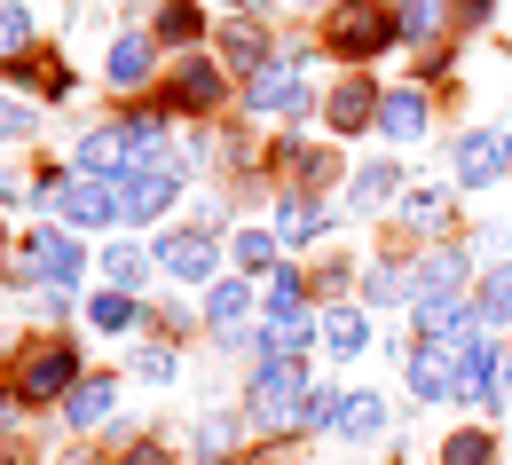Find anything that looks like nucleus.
Here are the masks:
<instances>
[{
	"label": "nucleus",
	"mask_w": 512,
	"mask_h": 465,
	"mask_svg": "<svg viewBox=\"0 0 512 465\" xmlns=\"http://www.w3.org/2000/svg\"><path fill=\"white\" fill-rule=\"evenodd\" d=\"M308 371H300V355H260L253 371V426L260 434H292L300 426V410H308Z\"/></svg>",
	"instance_id": "obj_1"
},
{
	"label": "nucleus",
	"mask_w": 512,
	"mask_h": 465,
	"mask_svg": "<svg viewBox=\"0 0 512 465\" xmlns=\"http://www.w3.org/2000/svg\"><path fill=\"white\" fill-rule=\"evenodd\" d=\"M394 40H402V32H394V8H386V0H339L331 24H323V48L347 56V64H371Z\"/></svg>",
	"instance_id": "obj_2"
},
{
	"label": "nucleus",
	"mask_w": 512,
	"mask_h": 465,
	"mask_svg": "<svg viewBox=\"0 0 512 465\" xmlns=\"http://www.w3.org/2000/svg\"><path fill=\"white\" fill-rule=\"evenodd\" d=\"M16 268H24V284L40 276L48 292H71V284L87 276V253L71 245V229H24V253H16Z\"/></svg>",
	"instance_id": "obj_3"
},
{
	"label": "nucleus",
	"mask_w": 512,
	"mask_h": 465,
	"mask_svg": "<svg viewBox=\"0 0 512 465\" xmlns=\"http://www.w3.org/2000/svg\"><path fill=\"white\" fill-rule=\"evenodd\" d=\"M71 387H79V355H71L64 339L32 347V355L16 363V379H8V395H16V402H64Z\"/></svg>",
	"instance_id": "obj_4"
},
{
	"label": "nucleus",
	"mask_w": 512,
	"mask_h": 465,
	"mask_svg": "<svg viewBox=\"0 0 512 465\" xmlns=\"http://www.w3.org/2000/svg\"><path fill=\"white\" fill-rule=\"evenodd\" d=\"M402 387L418 402H457V339H418L402 355Z\"/></svg>",
	"instance_id": "obj_5"
},
{
	"label": "nucleus",
	"mask_w": 512,
	"mask_h": 465,
	"mask_svg": "<svg viewBox=\"0 0 512 465\" xmlns=\"http://www.w3.org/2000/svg\"><path fill=\"white\" fill-rule=\"evenodd\" d=\"M56 213H64V229H111V221H127V198H119V182L71 174L64 190H56Z\"/></svg>",
	"instance_id": "obj_6"
},
{
	"label": "nucleus",
	"mask_w": 512,
	"mask_h": 465,
	"mask_svg": "<svg viewBox=\"0 0 512 465\" xmlns=\"http://www.w3.org/2000/svg\"><path fill=\"white\" fill-rule=\"evenodd\" d=\"M166 103H174V111H190V119H213V111L229 103L221 64H213V56H182V64H174V79H166Z\"/></svg>",
	"instance_id": "obj_7"
},
{
	"label": "nucleus",
	"mask_w": 512,
	"mask_h": 465,
	"mask_svg": "<svg viewBox=\"0 0 512 465\" xmlns=\"http://www.w3.org/2000/svg\"><path fill=\"white\" fill-rule=\"evenodd\" d=\"M158 268L182 276V284H213V261H221V229H166L158 245Z\"/></svg>",
	"instance_id": "obj_8"
},
{
	"label": "nucleus",
	"mask_w": 512,
	"mask_h": 465,
	"mask_svg": "<svg viewBox=\"0 0 512 465\" xmlns=\"http://www.w3.org/2000/svg\"><path fill=\"white\" fill-rule=\"evenodd\" d=\"M512 174V134L505 127H473L457 142V190H489Z\"/></svg>",
	"instance_id": "obj_9"
},
{
	"label": "nucleus",
	"mask_w": 512,
	"mask_h": 465,
	"mask_svg": "<svg viewBox=\"0 0 512 465\" xmlns=\"http://www.w3.org/2000/svg\"><path fill=\"white\" fill-rule=\"evenodd\" d=\"M119 198H127V221H158L166 205L182 198V158H150V166H134L127 182H119Z\"/></svg>",
	"instance_id": "obj_10"
},
{
	"label": "nucleus",
	"mask_w": 512,
	"mask_h": 465,
	"mask_svg": "<svg viewBox=\"0 0 512 465\" xmlns=\"http://www.w3.org/2000/svg\"><path fill=\"white\" fill-rule=\"evenodd\" d=\"M245 103H253L260 119H308V111H323V95L316 87H308V79H300V71H260L253 87H245Z\"/></svg>",
	"instance_id": "obj_11"
},
{
	"label": "nucleus",
	"mask_w": 512,
	"mask_h": 465,
	"mask_svg": "<svg viewBox=\"0 0 512 465\" xmlns=\"http://www.w3.org/2000/svg\"><path fill=\"white\" fill-rule=\"evenodd\" d=\"M323 127H331V134L379 127V95H371V79H339V87L323 95Z\"/></svg>",
	"instance_id": "obj_12"
},
{
	"label": "nucleus",
	"mask_w": 512,
	"mask_h": 465,
	"mask_svg": "<svg viewBox=\"0 0 512 465\" xmlns=\"http://www.w3.org/2000/svg\"><path fill=\"white\" fill-rule=\"evenodd\" d=\"M331 229V205H316L308 190H276V245H316Z\"/></svg>",
	"instance_id": "obj_13"
},
{
	"label": "nucleus",
	"mask_w": 512,
	"mask_h": 465,
	"mask_svg": "<svg viewBox=\"0 0 512 465\" xmlns=\"http://www.w3.org/2000/svg\"><path fill=\"white\" fill-rule=\"evenodd\" d=\"M426 127H434L426 87H394V95H379V134H386V142H426Z\"/></svg>",
	"instance_id": "obj_14"
},
{
	"label": "nucleus",
	"mask_w": 512,
	"mask_h": 465,
	"mask_svg": "<svg viewBox=\"0 0 512 465\" xmlns=\"http://www.w3.org/2000/svg\"><path fill=\"white\" fill-rule=\"evenodd\" d=\"M402 276H410V308H418V300H434V292H457V284H465V245H434L426 261L402 268Z\"/></svg>",
	"instance_id": "obj_15"
},
{
	"label": "nucleus",
	"mask_w": 512,
	"mask_h": 465,
	"mask_svg": "<svg viewBox=\"0 0 512 465\" xmlns=\"http://www.w3.org/2000/svg\"><path fill=\"white\" fill-rule=\"evenodd\" d=\"M111 410H119V387H111V379H79L64 395V426L95 434V426H111Z\"/></svg>",
	"instance_id": "obj_16"
},
{
	"label": "nucleus",
	"mask_w": 512,
	"mask_h": 465,
	"mask_svg": "<svg viewBox=\"0 0 512 465\" xmlns=\"http://www.w3.org/2000/svg\"><path fill=\"white\" fill-rule=\"evenodd\" d=\"M103 79H111V87H142V79H150V40H142V32H119L111 56H103Z\"/></svg>",
	"instance_id": "obj_17"
},
{
	"label": "nucleus",
	"mask_w": 512,
	"mask_h": 465,
	"mask_svg": "<svg viewBox=\"0 0 512 465\" xmlns=\"http://www.w3.org/2000/svg\"><path fill=\"white\" fill-rule=\"evenodd\" d=\"M323 347L347 363V355H363L371 347V316L363 308H323Z\"/></svg>",
	"instance_id": "obj_18"
},
{
	"label": "nucleus",
	"mask_w": 512,
	"mask_h": 465,
	"mask_svg": "<svg viewBox=\"0 0 512 465\" xmlns=\"http://www.w3.org/2000/svg\"><path fill=\"white\" fill-rule=\"evenodd\" d=\"M245 308H253V284H245V276H221V284L205 292V324H213V332H237Z\"/></svg>",
	"instance_id": "obj_19"
},
{
	"label": "nucleus",
	"mask_w": 512,
	"mask_h": 465,
	"mask_svg": "<svg viewBox=\"0 0 512 465\" xmlns=\"http://www.w3.org/2000/svg\"><path fill=\"white\" fill-rule=\"evenodd\" d=\"M386 434V395H347L339 402V442H379Z\"/></svg>",
	"instance_id": "obj_20"
},
{
	"label": "nucleus",
	"mask_w": 512,
	"mask_h": 465,
	"mask_svg": "<svg viewBox=\"0 0 512 465\" xmlns=\"http://www.w3.org/2000/svg\"><path fill=\"white\" fill-rule=\"evenodd\" d=\"M394 190H402V166H386V158H379V166H363V174L347 182V213H379Z\"/></svg>",
	"instance_id": "obj_21"
},
{
	"label": "nucleus",
	"mask_w": 512,
	"mask_h": 465,
	"mask_svg": "<svg viewBox=\"0 0 512 465\" xmlns=\"http://www.w3.org/2000/svg\"><path fill=\"white\" fill-rule=\"evenodd\" d=\"M213 40H221V56H229V64L253 71V79L276 64V56H268V40H260V24H229V32H213Z\"/></svg>",
	"instance_id": "obj_22"
},
{
	"label": "nucleus",
	"mask_w": 512,
	"mask_h": 465,
	"mask_svg": "<svg viewBox=\"0 0 512 465\" xmlns=\"http://www.w3.org/2000/svg\"><path fill=\"white\" fill-rule=\"evenodd\" d=\"M158 32H166L174 48H197V40H205V8H197V0H166V8H158Z\"/></svg>",
	"instance_id": "obj_23"
},
{
	"label": "nucleus",
	"mask_w": 512,
	"mask_h": 465,
	"mask_svg": "<svg viewBox=\"0 0 512 465\" xmlns=\"http://www.w3.org/2000/svg\"><path fill=\"white\" fill-rule=\"evenodd\" d=\"M16 56H32V8L24 0L0 8V64H16Z\"/></svg>",
	"instance_id": "obj_24"
},
{
	"label": "nucleus",
	"mask_w": 512,
	"mask_h": 465,
	"mask_svg": "<svg viewBox=\"0 0 512 465\" xmlns=\"http://www.w3.org/2000/svg\"><path fill=\"white\" fill-rule=\"evenodd\" d=\"M473 308H481V324H512V261L481 276V300Z\"/></svg>",
	"instance_id": "obj_25"
},
{
	"label": "nucleus",
	"mask_w": 512,
	"mask_h": 465,
	"mask_svg": "<svg viewBox=\"0 0 512 465\" xmlns=\"http://www.w3.org/2000/svg\"><path fill=\"white\" fill-rule=\"evenodd\" d=\"M190 442H197V458H229V450H237V418H229V410H205Z\"/></svg>",
	"instance_id": "obj_26"
},
{
	"label": "nucleus",
	"mask_w": 512,
	"mask_h": 465,
	"mask_svg": "<svg viewBox=\"0 0 512 465\" xmlns=\"http://www.w3.org/2000/svg\"><path fill=\"white\" fill-rule=\"evenodd\" d=\"M134 316H142V308H134L127 292H95V300H87V324H95V332H134Z\"/></svg>",
	"instance_id": "obj_27"
},
{
	"label": "nucleus",
	"mask_w": 512,
	"mask_h": 465,
	"mask_svg": "<svg viewBox=\"0 0 512 465\" xmlns=\"http://www.w3.org/2000/svg\"><path fill=\"white\" fill-rule=\"evenodd\" d=\"M363 300H371V308H402V300H410V276H402L394 261H379L371 276H363Z\"/></svg>",
	"instance_id": "obj_28"
},
{
	"label": "nucleus",
	"mask_w": 512,
	"mask_h": 465,
	"mask_svg": "<svg viewBox=\"0 0 512 465\" xmlns=\"http://www.w3.org/2000/svg\"><path fill=\"white\" fill-rule=\"evenodd\" d=\"M434 24H442V8H434V0H402V8H394V32H402L410 48H426V40H434Z\"/></svg>",
	"instance_id": "obj_29"
},
{
	"label": "nucleus",
	"mask_w": 512,
	"mask_h": 465,
	"mask_svg": "<svg viewBox=\"0 0 512 465\" xmlns=\"http://www.w3.org/2000/svg\"><path fill=\"white\" fill-rule=\"evenodd\" d=\"M402 221H410V229H442L449 221V190H410V198H402Z\"/></svg>",
	"instance_id": "obj_30"
},
{
	"label": "nucleus",
	"mask_w": 512,
	"mask_h": 465,
	"mask_svg": "<svg viewBox=\"0 0 512 465\" xmlns=\"http://www.w3.org/2000/svg\"><path fill=\"white\" fill-rule=\"evenodd\" d=\"M229 253H237V268H276V229H237Z\"/></svg>",
	"instance_id": "obj_31"
},
{
	"label": "nucleus",
	"mask_w": 512,
	"mask_h": 465,
	"mask_svg": "<svg viewBox=\"0 0 512 465\" xmlns=\"http://www.w3.org/2000/svg\"><path fill=\"white\" fill-rule=\"evenodd\" d=\"M442 465H497V442L473 426V434H449L442 442Z\"/></svg>",
	"instance_id": "obj_32"
},
{
	"label": "nucleus",
	"mask_w": 512,
	"mask_h": 465,
	"mask_svg": "<svg viewBox=\"0 0 512 465\" xmlns=\"http://www.w3.org/2000/svg\"><path fill=\"white\" fill-rule=\"evenodd\" d=\"M32 127H40V111H32L24 95H8V87H0V142H24Z\"/></svg>",
	"instance_id": "obj_33"
},
{
	"label": "nucleus",
	"mask_w": 512,
	"mask_h": 465,
	"mask_svg": "<svg viewBox=\"0 0 512 465\" xmlns=\"http://www.w3.org/2000/svg\"><path fill=\"white\" fill-rule=\"evenodd\" d=\"M174 371H182L174 347H142V355H134V379H142V387H174Z\"/></svg>",
	"instance_id": "obj_34"
},
{
	"label": "nucleus",
	"mask_w": 512,
	"mask_h": 465,
	"mask_svg": "<svg viewBox=\"0 0 512 465\" xmlns=\"http://www.w3.org/2000/svg\"><path fill=\"white\" fill-rule=\"evenodd\" d=\"M158 261V253H142V245H111L103 253V268H111V284H142V268Z\"/></svg>",
	"instance_id": "obj_35"
},
{
	"label": "nucleus",
	"mask_w": 512,
	"mask_h": 465,
	"mask_svg": "<svg viewBox=\"0 0 512 465\" xmlns=\"http://www.w3.org/2000/svg\"><path fill=\"white\" fill-rule=\"evenodd\" d=\"M339 387H316V395H308V410H300V426H308V434H316V426H339Z\"/></svg>",
	"instance_id": "obj_36"
},
{
	"label": "nucleus",
	"mask_w": 512,
	"mask_h": 465,
	"mask_svg": "<svg viewBox=\"0 0 512 465\" xmlns=\"http://www.w3.org/2000/svg\"><path fill=\"white\" fill-rule=\"evenodd\" d=\"M489 8H497V0H449V16H457V24H489Z\"/></svg>",
	"instance_id": "obj_37"
},
{
	"label": "nucleus",
	"mask_w": 512,
	"mask_h": 465,
	"mask_svg": "<svg viewBox=\"0 0 512 465\" xmlns=\"http://www.w3.org/2000/svg\"><path fill=\"white\" fill-rule=\"evenodd\" d=\"M127 465H174V458H166V450H150V442H142V450H127Z\"/></svg>",
	"instance_id": "obj_38"
},
{
	"label": "nucleus",
	"mask_w": 512,
	"mask_h": 465,
	"mask_svg": "<svg viewBox=\"0 0 512 465\" xmlns=\"http://www.w3.org/2000/svg\"><path fill=\"white\" fill-rule=\"evenodd\" d=\"M497 395L512 402V347H505V371H497Z\"/></svg>",
	"instance_id": "obj_39"
},
{
	"label": "nucleus",
	"mask_w": 512,
	"mask_h": 465,
	"mask_svg": "<svg viewBox=\"0 0 512 465\" xmlns=\"http://www.w3.org/2000/svg\"><path fill=\"white\" fill-rule=\"evenodd\" d=\"M0 465H32V458H16V450H0Z\"/></svg>",
	"instance_id": "obj_40"
},
{
	"label": "nucleus",
	"mask_w": 512,
	"mask_h": 465,
	"mask_svg": "<svg viewBox=\"0 0 512 465\" xmlns=\"http://www.w3.org/2000/svg\"><path fill=\"white\" fill-rule=\"evenodd\" d=\"M300 8H339V0H300Z\"/></svg>",
	"instance_id": "obj_41"
},
{
	"label": "nucleus",
	"mask_w": 512,
	"mask_h": 465,
	"mask_svg": "<svg viewBox=\"0 0 512 465\" xmlns=\"http://www.w3.org/2000/svg\"><path fill=\"white\" fill-rule=\"evenodd\" d=\"M237 8H245V16H260V0H237Z\"/></svg>",
	"instance_id": "obj_42"
},
{
	"label": "nucleus",
	"mask_w": 512,
	"mask_h": 465,
	"mask_svg": "<svg viewBox=\"0 0 512 465\" xmlns=\"http://www.w3.org/2000/svg\"><path fill=\"white\" fill-rule=\"evenodd\" d=\"M0 245H8V229H0Z\"/></svg>",
	"instance_id": "obj_43"
}]
</instances>
